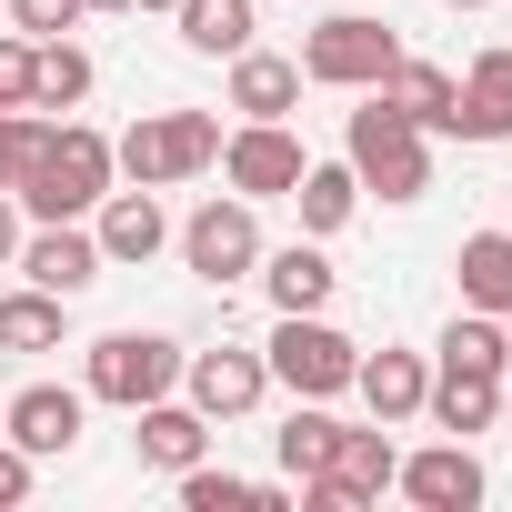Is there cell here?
Returning <instances> with one entry per match:
<instances>
[{"label": "cell", "mask_w": 512, "mask_h": 512, "mask_svg": "<svg viewBox=\"0 0 512 512\" xmlns=\"http://www.w3.org/2000/svg\"><path fill=\"white\" fill-rule=\"evenodd\" d=\"M442 11H482V0H442Z\"/></svg>", "instance_id": "37"}, {"label": "cell", "mask_w": 512, "mask_h": 512, "mask_svg": "<svg viewBox=\"0 0 512 512\" xmlns=\"http://www.w3.org/2000/svg\"><path fill=\"white\" fill-rule=\"evenodd\" d=\"M181 262H191V282H211V292L251 282V272H262V211H251L241 191H231V201L211 191V201L181 221Z\"/></svg>", "instance_id": "6"}, {"label": "cell", "mask_w": 512, "mask_h": 512, "mask_svg": "<svg viewBox=\"0 0 512 512\" xmlns=\"http://www.w3.org/2000/svg\"><path fill=\"white\" fill-rule=\"evenodd\" d=\"M91 101V51H71L61 31L31 41V111H81Z\"/></svg>", "instance_id": "25"}, {"label": "cell", "mask_w": 512, "mask_h": 512, "mask_svg": "<svg viewBox=\"0 0 512 512\" xmlns=\"http://www.w3.org/2000/svg\"><path fill=\"white\" fill-rule=\"evenodd\" d=\"M131 442H141V462H151V472H191V462L211 452V422H201L191 402H171V392H161V402H141V432H131Z\"/></svg>", "instance_id": "20"}, {"label": "cell", "mask_w": 512, "mask_h": 512, "mask_svg": "<svg viewBox=\"0 0 512 512\" xmlns=\"http://www.w3.org/2000/svg\"><path fill=\"white\" fill-rule=\"evenodd\" d=\"M211 161H221V111H141L111 141V171L141 181V191H171V181H191Z\"/></svg>", "instance_id": "2"}, {"label": "cell", "mask_w": 512, "mask_h": 512, "mask_svg": "<svg viewBox=\"0 0 512 512\" xmlns=\"http://www.w3.org/2000/svg\"><path fill=\"white\" fill-rule=\"evenodd\" d=\"M392 472H402V452H392V422H372V432H332V462L302 482V502L312 512H362V502H382L392 492Z\"/></svg>", "instance_id": "8"}, {"label": "cell", "mask_w": 512, "mask_h": 512, "mask_svg": "<svg viewBox=\"0 0 512 512\" xmlns=\"http://www.w3.org/2000/svg\"><path fill=\"white\" fill-rule=\"evenodd\" d=\"M302 161H312V151H302L282 121H241V131H221V181H231L241 201H292Z\"/></svg>", "instance_id": "9"}, {"label": "cell", "mask_w": 512, "mask_h": 512, "mask_svg": "<svg viewBox=\"0 0 512 512\" xmlns=\"http://www.w3.org/2000/svg\"><path fill=\"white\" fill-rule=\"evenodd\" d=\"M41 141H51L41 111H0V191H21V171L41 161Z\"/></svg>", "instance_id": "30"}, {"label": "cell", "mask_w": 512, "mask_h": 512, "mask_svg": "<svg viewBox=\"0 0 512 512\" xmlns=\"http://www.w3.org/2000/svg\"><path fill=\"white\" fill-rule=\"evenodd\" d=\"M392 492H412L422 512H472L492 482H482V452H472V442H432V452H412V462L392 472Z\"/></svg>", "instance_id": "13"}, {"label": "cell", "mask_w": 512, "mask_h": 512, "mask_svg": "<svg viewBox=\"0 0 512 512\" xmlns=\"http://www.w3.org/2000/svg\"><path fill=\"white\" fill-rule=\"evenodd\" d=\"M0 111H31V31L0 41Z\"/></svg>", "instance_id": "31"}, {"label": "cell", "mask_w": 512, "mask_h": 512, "mask_svg": "<svg viewBox=\"0 0 512 512\" xmlns=\"http://www.w3.org/2000/svg\"><path fill=\"white\" fill-rule=\"evenodd\" d=\"M11 502H31V452L0 442V512H11Z\"/></svg>", "instance_id": "33"}, {"label": "cell", "mask_w": 512, "mask_h": 512, "mask_svg": "<svg viewBox=\"0 0 512 512\" xmlns=\"http://www.w3.org/2000/svg\"><path fill=\"white\" fill-rule=\"evenodd\" d=\"M342 161H352L362 191H382V201H422V191H432V131L402 121L392 101H372V91H362V111H352V131H342Z\"/></svg>", "instance_id": "3"}, {"label": "cell", "mask_w": 512, "mask_h": 512, "mask_svg": "<svg viewBox=\"0 0 512 512\" xmlns=\"http://www.w3.org/2000/svg\"><path fill=\"white\" fill-rule=\"evenodd\" d=\"M452 141H512V51H472V71L452 81Z\"/></svg>", "instance_id": "14"}, {"label": "cell", "mask_w": 512, "mask_h": 512, "mask_svg": "<svg viewBox=\"0 0 512 512\" xmlns=\"http://www.w3.org/2000/svg\"><path fill=\"white\" fill-rule=\"evenodd\" d=\"M332 432H342V422H332L322 402H302V412L282 422V472H292V482H312V472L332 462Z\"/></svg>", "instance_id": "28"}, {"label": "cell", "mask_w": 512, "mask_h": 512, "mask_svg": "<svg viewBox=\"0 0 512 512\" xmlns=\"http://www.w3.org/2000/svg\"><path fill=\"white\" fill-rule=\"evenodd\" d=\"M502 332H512V312H502Z\"/></svg>", "instance_id": "38"}, {"label": "cell", "mask_w": 512, "mask_h": 512, "mask_svg": "<svg viewBox=\"0 0 512 512\" xmlns=\"http://www.w3.org/2000/svg\"><path fill=\"white\" fill-rule=\"evenodd\" d=\"M81 412H91V392H71V382H31V392L0 402V432H11L31 462H61V452L81 442Z\"/></svg>", "instance_id": "11"}, {"label": "cell", "mask_w": 512, "mask_h": 512, "mask_svg": "<svg viewBox=\"0 0 512 512\" xmlns=\"http://www.w3.org/2000/svg\"><path fill=\"white\" fill-rule=\"evenodd\" d=\"M332 262H322V241L302 231V241H282V251H262V292H272V312H322L332 302Z\"/></svg>", "instance_id": "17"}, {"label": "cell", "mask_w": 512, "mask_h": 512, "mask_svg": "<svg viewBox=\"0 0 512 512\" xmlns=\"http://www.w3.org/2000/svg\"><path fill=\"white\" fill-rule=\"evenodd\" d=\"M91 241H101V262H121V272L161 262V241H171V211H161V191H141V181H111V191H101V221H91Z\"/></svg>", "instance_id": "10"}, {"label": "cell", "mask_w": 512, "mask_h": 512, "mask_svg": "<svg viewBox=\"0 0 512 512\" xmlns=\"http://www.w3.org/2000/svg\"><path fill=\"white\" fill-rule=\"evenodd\" d=\"M452 272H462V302L472 312H512V231H472L452 251Z\"/></svg>", "instance_id": "24"}, {"label": "cell", "mask_w": 512, "mask_h": 512, "mask_svg": "<svg viewBox=\"0 0 512 512\" xmlns=\"http://www.w3.org/2000/svg\"><path fill=\"white\" fill-rule=\"evenodd\" d=\"M181 342L171 332H101L91 342V362H81V392L91 402H121V412H141V402H161L171 382H181Z\"/></svg>", "instance_id": "4"}, {"label": "cell", "mask_w": 512, "mask_h": 512, "mask_svg": "<svg viewBox=\"0 0 512 512\" xmlns=\"http://www.w3.org/2000/svg\"><path fill=\"white\" fill-rule=\"evenodd\" d=\"M181 382H191V412H201V422H241L251 402L272 392V362L221 342V352H191V362H181Z\"/></svg>", "instance_id": "12"}, {"label": "cell", "mask_w": 512, "mask_h": 512, "mask_svg": "<svg viewBox=\"0 0 512 512\" xmlns=\"http://www.w3.org/2000/svg\"><path fill=\"white\" fill-rule=\"evenodd\" d=\"M121 171H111V141L101 131H81V121H51V141H41V161L21 171V211L31 221H91L101 211V191H111Z\"/></svg>", "instance_id": "1"}, {"label": "cell", "mask_w": 512, "mask_h": 512, "mask_svg": "<svg viewBox=\"0 0 512 512\" xmlns=\"http://www.w3.org/2000/svg\"><path fill=\"white\" fill-rule=\"evenodd\" d=\"M21 272H31L41 292H61V302H81V292H91V282H101L111 262H101V241H91L81 221H41V231L21 241Z\"/></svg>", "instance_id": "15"}, {"label": "cell", "mask_w": 512, "mask_h": 512, "mask_svg": "<svg viewBox=\"0 0 512 512\" xmlns=\"http://www.w3.org/2000/svg\"><path fill=\"white\" fill-rule=\"evenodd\" d=\"M81 11H131V0H81Z\"/></svg>", "instance_id": "35"}, {"label": "cell", "mask_w": 512, "mask_h": 512, "mask_svg": "<svg viewBox=\"0 0 512 512\" xmlns=\"http://www.w3.org/2000/svg\"><path fill=\"white\" fill-rule=\"evenodd\" d=\"M231 111H241V121L302 111V61H282V51H231Z\"/></svg>", "instance_id": "16"}, {"label": "cell", "mask_w": 512, "mask_h": 512, "mask_svg": "<svg viewBox=\"0 0 512 512\" xmlns=\"http://www.w3.org/2000/svg\"><path fill=\"white\" fill-rule=\"evenodd\" d=\"M292 201H302V231L322 241V231H342V221L362 211V171H352V161H302Z\"/></svg>", "instance_id": "22"}, {"label": "cell", "mask_w": 512, "mask_h": 512, "mask_svg": "<svg viewBox=\"0 0 512 512\" xmlns=\"http://www.w3.org/2000/svg\"><path fill=\"white\" fill-rule=\"evenodd\" d=\"M422 412H432L452 442H472V432H492V422H502V372H432Z\"/></svg>", "instance_id": "19"}, {"label": "cell", "mask_w": 512, "mask_h": 512, "mask_svg": "<svg viewBox=\"0 0 512 512\" xmlns=\"http://www.w3.org/2000/svg\"><path fill=\"white\" fill-rule=\"evenodd\" d=\"M131 11H171V0H131Z\"/></svg>", "instance_id": "36"}, {"label": "cell", "mask_w": 512, "mask_h": 512, "mask_svg": "<svg viewBox=\"0 0 512 512\" xmlns=\"http://www.w3.org/2000/svg\"><path fill=\"white\" fill-rule=\"evenodd\" d=\"M0 262H21V211H11V191H0Z\"/></svg>", "instance_id": "34"}, {"label": "cell", "mask_w": 512, "mask_h": 512, "mask_svg": "<svg viewBox=\"0 0 512 512\" xmlns=\"http://www.w3.org/2000/svg\"><path fill=\"white\" fill-rule=\"evenodd\" d=\"M392 61H402V31L372 21V11H332V21L302 41V81H322V91H372Z\"/></svg>", "instance_id": "7"}, {"label": "cell", "mask_w": 512, "mask_h": 512, "mask_svg": "<svg viewBox=\"0 0 512 512\" xmlns=\"http://www.w3.org/2000/svg\"><path fill=\"white\" fill-rule=\"evenodd\" d=\"M262 362H272V382H282L292 402H332V392H352V362H362V342H342L322 312H282Z\"/></svg>", "instance_id": "5"}, {"label": "cell", "mask_w": 512, "mask_h": 512, "mask_svg": "<svg viewBox=\"0 0 512 512\" xmlns=\"http://www.w3.org/2000/svg\"><path fill=\"white\" fill-rule=\"evenodd\" d=\"M512 362V332H502V312H452V332H442V372H502Z\"/></svg>", "instance_id": "27"}, {"label": "cell", "mask_w": 512, "mask_h": 512, "mask_svg": "<svg viewBox=\"0 0 512 512\" xmlns=\"http://www.w3.org/2000/svg\"><path fill=\"white\" fill-rule=\"evenodd\" d=\"M171 21H181V41H191L201 61L251 51V0H171Z\"/></svg>", "instance_id": "26"}, {"label": "cell", "mask_w": 512, "mask_h": 512, "mask_svg": "<svg viewBox=\"0 0 512 512\" xmlns=\"http://www.w3.org/2000/svg\"><path fill=\"white\" fill-rule=\"evenodd\" d=\"M352 392L372 402V422H412L422 392H432V372H422V352H362L352 362Z\"/></svg>", "instance_id": "18"}, {"label": "cell", "mask_w": 512, "mask_h": 512, "mask_svg": "<svg viewBox=\"0 0 512 512\" xmlns=\"http://www.w3.org/2000/svg\"><path fill=\"white\" fill-rule=\"evenodd\" d=\"M61 322H71V302L41 292V282L0 292V352H61Z\"/></svg>", "instance_id": "23"}, {"label": "cell", "mask_w": 512, "mask_h": 512, "mask_svg": "<svg viewBox=\"0 0 512 512\" xmlns=\"http://www.w3.org/2000/svg\"><path fill=\"white\" fill-rule=\"evenodd\" d=\"M0 11H11L31 41H51V31H71V21H81V0H0Z\"/></svg>", "instance_id": "32"}, {"label": "cell", "mask_w": 512, "mask_h": 512, "mask_svg": "<svg viewBox=\"0 0 512 512\" xmlns=\"http://www.w3.org/2000/svg\"><path fill=\"white\" fill-rule=\"evenodd\" d=\"M181 502H191V512H262V482H241V472H211V462H191V472H181Z\"/></svg>", "instance_id": "29"}, {"label": "cell", "mask_w": 512, "mask_h": 512, "mask_svg": "<svg viewBox=\"0 0 512 512\" xmlns=\"http://www.w3.org/2000/svg\"><path fill=\"white\" fill-rule=\"evenodd\" d=\"M372 101H392L402 121L442 131V121H452V71H442V61H392V71L372 81Z\"/></svg>", "instance_id": "21"}]
</instances>
